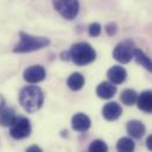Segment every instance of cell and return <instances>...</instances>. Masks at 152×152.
Instances as JSON below:
<instances>
[{
	"label": "cell",
	"mask_w": 152,
	"mask_h": 152,
	"mask_svg": "<svg viewBox=\"0 0 152 152\" xmlns=\"http://www.w3.org/2000/svg\"><path fill=\"white\" fill-rule=\"evenodd\" d=\"M19 103L27 113L39 110L44 103V93L38 86H26L19 93Z\"/></svg>",
	"instance_id": "cell-1"
},
{
	"label": "cell",
	"mask_w": 152,
	"mask_h": 152,
	"mask_svg": "<svg viewBox=\"0 0 152 152\" xmlns=\"http://www.w3.org/2000/svg\"><path fill=\"white\" fill-rule=\"evenodd\" d=\"M70 61H72L76 65L82 66L90 64L96 58V51L95 49L87 42H80L71 45L69 50Z\"/></svg>",
	"instance_id": "cell-2"
},
{
	"label": "cell",
	"mask_w": 152,
	"mask_h": 152,
	"mask_svg": "<svg viewBox=\"0 0 152 152\" xmlns=\"http://www.w3.org/2000/svg\"><path fill=\"white\" fill-rule=\"evenodd\" d=\"M19 36H20V42L13 48V52H17V53H26V52L37 51L50 44V39L46 37L32 36L24 31H20Z\"/></svg>",
	"instance_id": "cell-3"
},
{
	"label": "cell",
	"mask_w": 152,
	"mask_h": 152,
	"mask_svg": "<svg viewBox=\"0 0 152 152\" xmlns=\"http://www.w3.org/2000/svg\"><path fill=\"white\" fill-rule=\"evenodd\" d=\"M55 10L68 20H72L80 12L78 0H52Z\"/></svg>",
	"instance_id": "cell-4"
},
{
	"label": "cell",
	"mask_w": 152,
	"mask_h": 152,
	"mask_svg": "<svg viewBox=\"0 0 152 152\" xmlns=\"http://www.w3.org/2000/svg\"><path fill=\"white\" fill-rule=\"evenodd\" d=\"M134 50V42L131 39H125L116 44V46L113 50V57L119 63L126 64L132 59Z\"/></svg>",
	"instance_id": "cell-5"
},
{
	"label": "cell",
	"mask_w": 152,
	"mask_h": 152,
	"mask_svg": "<svg viewBox=\"0 0 152 152\" xmlns=\"http://www.w3.org/2000/svg\"><path fill=\"white\" fill-rule=\"evenodd\" d=\"M10 134L12 138L14 139H24L27 138L31 134L32 127L31 124L28 121V119L24 118V116H17V119L14 120V122L10 126Z\"/></svg>",
	"instance_id": "cell-6"
},
{
	"label": "cell",
	"mask_w": 152,
	"mask_h": 152,
	"mask_svg": "<svg viewBox=\"0 0 152 152\" xmlns=\"http://www.w3.org/2000/svg\"><path fill=\"white\" fill-rule=\"evenodd\" d=\"M45 76H46V71H45L44 66L39 65V64L31 65V66L26 68L24 70V74H23L24 80L31 84H36V83L42 82L45 78Z\"/></svg>",
	"instance_id": "cell-7"
},
{
	"label": "cell",
	"mask_w": 152,
	"mask_h": 152,
	"mask_svg": "<svg viewBox=\"0 0 152 152\" xmlns=\"http://www.w3.org/2000/svg\"><path fill=\"white\" fill-rule=\"evenodd\" d=\"M107 77L108 81L113 84H121L125 82L126 77H127V71L124 66L121 65H113L112 68L108 69L107 71Z\"/></svg>",
	"instance_id": "cell-8"
},
{
	"label": "cell",
	"mask_w": 152,
	"mask_h": 152,
	"mask_svg": "<svg viewBox=\"0 0 152 152\" xmlns=\"http://www.w3.org/2000/svg\"><path fill=\"white\" fill-rule=\"evenodd\" d=\"M91 121L88 115L83 113H77L71 118V127L76 132H86L90 128Z\"/></svg>",
	"instance_id": "cell-9"
},
{
	"label": "cell",
	"mask_w": 152,
	"mask_h": 152,
	"mask_svg": "<svg viewBox=\"0 0 152 152\" xmlns=\"http://www.w3.org/2000/svg\"><path fill=\"white\" fill-rule=\"evenodd\" d=\"M122 114V107L118 102H108L102 108V115L108 121H114Z\"/></svg>",
	"instance_id": "cell-10"
},
{
	"label": "cell",
	"mask_w": 152,
	"mask_h": 152,
	"mask_svg": "<svg viewBox=\"0 0 152 152\" xmlns=\"http://www.w3.org/2000/svg\"><path fill=\"white\" fill-rule=\"evenodd\" d=\"M126 131L127 133L132 137V138H135V139H140L145 132H146V127L145 125L139 121V120H131L127 122L126 125Z\"/></svg>",
	"instance_id": "cell-11"
},
{
	"label": "cell",
	"mask_w": 152,
	"mask_h": 152,
	"mask_svg": "<svg viewBox=\"0 0 152 152\" xmlns=\"http://www.w3.org/2000/svg\"><path fill=\"white\" fill-rule=\"evenodd\" d=\"M138 108L145 113H151L152 110V91L145 90L140 95H138L135 101Z\"/></svg>",
	"instance_id": "cell-12"
},
{
	"label": "cell",
	"mask_w": 152,
	"mask_h": 152,
	"mask_svg": "<svg viewBox=\"0 0 152 152\" xmlns=\"http://www.w3.org/2000/svg\"><path fill=\"white\" fill-rule=\"evenodd\" d=\"M116 93V87L115 84L110 83V82H101L97 87H96V94L101 99H104V100H108V99H112Z\"/></svg>",
	"instance_id": "cell-13"
},
{
	"label": "cell",
	"mask_w": 152,
	"mask_h": 152,
	"mask_svg": "<svg viewBox=\"0 0 152 152\" xmlns=\"http://www.w3.org/2000/svg\"><path fill=\"white\" fill-rule=\"evenodd\" d=\"M132 58H134L135 62H137L139 65L144 66L147 71H152V63H151V59H150V57H148L142 50L134 48Z\"/></svg>",
	"instance_id": "cell-14"
},
{
	"label": "cell",
	"mask_w": 152,
	"mask_h": 152,
	"mask_svg": "<svg viewBox=\"0 0 152 152\" xmlns=\"http://www.w3.org/2000/svg\"><path fill=\"white\" fill-rule=\"evenodd\" d=\"M84 82H86L84 76H83L82 74H80V72H74V74H71V75L68 77V80H66L68 87H69L71 90H74V91L81 90V89L83 88V86H84Z\"/></svg>",
	"instance_id": "cell-15"
},
{
	"label": "cell",
	"mask_w": 152,
	"mask_h": 152,
	"mask_svg": "<svg viewBox=\"0 0 152 152\" xmlns=\"http://www.w3.org/2000/svg\"><path fill=\"white\" fill-rule=\"evenodd\" d=\"M17 119L15 112L13 108H2L0 110V125L4 127H10Z\"/></svg>",
	"instance_id": "cell-16"
},
{
	"label": "cell",
	"mask_w": 152,
	"mask_h": 152,
	"mask_svg": "<svg viewBox=\"0 0 152 152\" xmlns=\"http://www.w3.org/2000/svg\"><path fill=\"white\" fill-rule=\"evenodd\" d=\"M137 97H138V93L134 90V89H125L121 95H120V100L122 101L124 104L126 106H132L137 101Z\"/></svg>",
	"instance_id": "cell-17"
},
{
	"label": "cell",
	"mask_w": 152,
	"mask_h": 152,
	"mask_svg": "<svg viewBox=\"0 0 152 152\" xmlns=\"http://www.w3.org/2000/svg\"><path fill=\"white\" fill-rule=\"evenodd\" d=\"M134 147H135L134 141L131 138H127V137L120 138L116 142V150L121 151V152H132L134 150Z\"/></svg>",
	"instance_id": "cell-18"
},
{
	"label": "cell",
	"mask_w": 152,
	"mask_h": 152,
	"mask_svg": "<svg viewBox=\"0 0 152 152\" xmlns=\"http://www.w3.org/2000/svg\"><path fill=\"white\" fill-rule=\"evenodd\" d=\"M88 150L90 152H106L108 151V145L101 139H95L90 142Z\"/></svg>",
	"instance_id": "cell-19"
},
{
	"label": "cell",
	"mask_w": 152,
	"mask_h": 152,
	"mask_svg": "<svg viewBox=\"0 0 152 152\" xmlns=\"http://www.w3.org/2000/svg\"><path fill=\"white\" fill-rule=\"evenodd\" d=\"M101 31H102V27H101V25H100L99 23H91V24L89 25V27H88L89 36H91V37H97V36H100Z\"/></svg>",
	"instance_id": "cell-20"
},
{
	"label": "cell",
	"mask_w": 152,
	"mask_h": 152,
	"mask_svg": "<svg viewBox=\"0 0 152 152\" xmlns=\"http://www.w3.org/2000/svg\"><path fill=\"white\" fill-rule=\"evenodd\" d=\"M104 30H106V32H107L108 36H114L118 32V25L115 23H108L106 25Z\"/></svg>",
	"instance_id": "cell-21"
},
{
	"label": "cell",
	"mask_w": 152,
	"mask_h": 152,
	"mask_svg": "<svg viewBox=\"0 0 152 152\" xmlns=\"http://www.w3.org/2000/svg\"><path fill=\"white\" fill-rule=\"evenodd\" d=\"M26 151L27 152H42L43 150H42V147H39V146H37V145H32V146H30V147H27L26 148Z\"/></svg>",
	"instance_id": "cell-22"
},
{
	"label": "cell",
	"mask_w": 152,
	"mask_h": 152,
	"mask_svg": "<svg viewBox=\"0 0 152 152\" xmlns=\"http://www.w3.org/2000/svg\"><path fill=\"white\" fill-rule=\"evenodd\" d=\"M146 146L150 151H152V135H148L146 139Z\"/></svg>",
	"instance_id": "cell-23"
},
{
	"label": "cell",
	"mask_w": 152,
	"mask_h": 152,
	"mask_svg": "<svg viewBox=\"0 0 152 152\" xmlns=\"http://www.w3.org/2000/svg\"><path fill=\"white\" fill-rule=\"evenodd\" d=\"M61 58L63 61H70V56H69V51H65V52H62L61 53Z\"/></svg>",
	"instance_id": "cell-24"
},
{
	"label": "cell",
	"mask_w": 152,
	"mask_h": 152,
	"mask_svg": "<svg viewBox=\"0 0 152 152\" xmlns=\"http://www.w3.org/2000/svg\"><path fill=\"white\" fill-rule=\"evenodd\" d=\"M4 107H5V99L0 95V110H1Z\"/></svg>",
	"instance_id": "cell-25"
}]
</instances>
